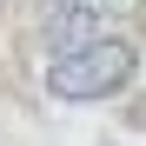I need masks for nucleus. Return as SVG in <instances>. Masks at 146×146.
I'll use <instances>...</instances> for the list:
<instances>
[{
  "label": "nucleus",
  "mask_w": 146,
  "mask_h": 146,
  "mask_svg": "<svg viewBox=\"0 0 146 146\" xmlns=\"http://www.w3.org/2000/svg\"><path fill=\"white\" fill-rule=\"evenodd\" d=\"M146 7V0H93V13H100V20H133Z\"/></svg>",
  "instance_id": "3"
},
{
  "label": "nucleus",
  "mask_w": 146,
  "mask_h": 146,
  "mask_svg": "<svg viewBox=\"0 0 146 146\" xmlns=\"http://www.w3.org/2000/svg\"><path fill=\"white\" fill-rule=\"evenodd\" d=\"M100 13H93V0H40V40L46 53H73V46L100 40Z\"/></svg>",
  "instance_id": "2"
},
{
  "label": "nucleus",
  "mask_w": 146,
  "mask_h": 146,
  "mask_svg": "<svg viewBox=\"0 0 146 146\" xmlns=\"http://www.w3.org/2000/svg\"><path fill=\"white\" fill-rule=\"evenodd\" d=\"M133 73H139V53L126 40L100 33V40L73 46V53H53V60H46V93H53V100H113Z\"/></svg>",
  "instance_id": "1"
}]
</instances>
